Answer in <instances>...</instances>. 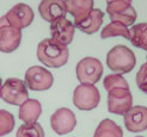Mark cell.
Wrapping results in <instances>:
<instances>
[{
  "mask_svg": "<svg viewBox=\"0 0 147 137\" xmlns=\"http://www.w3.org/2000/svg\"><path fill=\"white\" fill-rule=\"evenodd\" d=\"M42 113V105L36 99H28L24 104L19 106V119L25 124L35 123Z\"/></svg>",
  "mask_w": 147,
  "mask_h": 137,
  "instance_id": "cell-16",
  "label": "cell"
},
{
  "mask_svg": "<svg viewBox=\"0 0 147 137\" xmlns=\"http://www.w3.org/2000/svg\"><path fill=\"white\" fill-rule=\"evenodd\" d=\"M5 17L11 26L22 30V29L28 27L32 23L35 14L29 5L19 3L14 5L12 9H10L9 12L5 14Z\"/></svg>",
  "mask_w": 147,
  "mask_h": 137,
  "instance_id": "cell-11",
  "label": "cell"
},
{
  "mask_svg": "<svg viewBox=\"0 0 147 137\" xmlns=\"http://www.w3.org/2000/svg\"><path fill=\"white\" fill-rule=\"evenodd\" d=\"M133 106L129 88H114L108 92V110L114 114H123Z\"/></svg>",
  "mask_w": 147,
  "mask_h": 137,
  "instance_id": "cell-9",
  "label": "cell"
},
{
  "mask_svg": "<svg viewBox=\"0 0 147 137\" xmlns=\"http://www.w3.org/2000/svg\"><path fill=\"white\" fill-rule=\"evenodd\" d=\"M124 126L130 132H140L147 129V107L136 105L123 114Z\"/></svg>",
  "mask_w": 147,
  "mask_h": 137,
  "instance_id": "cell-12",
  "label": "cell"
},
{
  "mask_svg": "<svg viewBox=\"0 0 147 137\" xmlns=\"http://www.w3.org/2000/svg\"><path fill=\"white\" fill-rule=\"evenodd\" d=\"M136 137H144V136H136Z\"/></svg>",
  "mask_w": 147,
  "mask_h": 137,
  "instance_id": "cell-27",
  "label": "cell"
},
{
  "mask_svg": "<svg viewBox=\"0 0 147 137\" xmlns=\"http://www.w3.org/2000/svg\"><path fill=\"white\" fill-rule=\"evenodd\" d=\"M136 85L144 93L147 94V60L139 69L136 74Z\"/></svg>",
  "mask_w": 147,
  "mask_h": 137,
  "instance_id": "cell-24",
  "label": "cell"
},
{
  "mask_svg": "<svg viewBox=\"0 0 147 137\" xmlns=\"http://www.w3.org/2000/svg\"><path fill=\"white\" fill-rule=\"evenodd\" d=\"M38 12L46 21L51 23L56 18L65 17L67 10H66L65 0H41Z\"/></svg>",
  "mask_w": 147,
  "mask_h": 137,
  "instance_id": "cell-15",
  "label": "cell"
},
{
  "mask_svg": "<svg viewBox=\"0 0 147 137\" xmlns=\"http://www.w3.org/2000/svg\"><path fill=\"white\" fill-rule=\"evenodd\" d=\"M76 33V26L66 17L56 18L50 23V35L51 38L68 45L72 43Z\"/></svg>",
  "mask_w": 147,
  "mask_h": 137,
  "instance_id": "cell-13",
  "label": "cell"
},
{
  "mask_svg": "<svg viewBox=\"0 0 147 137\" xmlns=\"http://www.w3.org/2000/svg\"><path fill=\"white\" fill-rule=\"evenodd\" d=\"M111 1H126V3L131 4V0H107V4L108 3H111Z\"/></svg>",
  "mask_w": 147,
  "mask_h": 137,
  "instance_id": "cell-25",
  "label": "cell"
},
{
  "mask_svg": "<svg viewBox=\"0 0 147 137\" xmlns=\"http://www.w3.org/2000/svg\"><path fill=\"white\" fill-rule=\"evenodd\" d=\"M117 36H121L123 38H130V32L128 26L123 25L119 21H111L110 24H108L107 26L103 27V30L100 32V38L102 39H107L109 37H117Z\"/></svg>",
  "mask_w": 147,
  "mask_h": 137,
  "instance_id": "cell-20",
  "label": "cell"
},
{
  "mask_svg": "<svg viewBox=\"0 0 147 137\" xmlns=\"http://www.w3.org/2000/svg\"><path fill=\"white\" fill-rule=\"evenodd\" d=\"M93 137H123V131L111 119H103L94 131Z\"/></svg>",
  "mask_w": 147,
  "mask_h": 137,
  "instance_id": "cell-19",
  "label": "cell"
},
{
  "mask_svg": "<svg viewBox=\"0 0 147 137\" xmlns=\"http://www.w3.org/2000/svg\"><path fill=\"white\" fill-rule=\"evenodd\" d=\"M0 97L7 104L20 106L29 99V92L24 81L17 78H9L1 85Z\"/></svg>",
  "mask_w": 147,
  "mask_h": 137,
  "instance_id": "cell-3",
  "label": "cell"
},
{
  "mask_svg": "<svg viewBox=\"0 0 147 137\" xmlns=\"http://www.w3.org/2000/svg\"><path fill=\"white\" fill-rule=\"evenodd\" d=\"M129 32V41L131 42V44L147 51V23H139L131 25Z\"/></svg>",
  "mask_w": 147,
  "mask_h": 137,
  "instance_id": "cell-18",
  "label": "cell"
},
{
  "mask_svg": "<svg viewBox=\"0 0 147 137\" xmlns=\"http://www.w3.org/2000/svg\"><path fill=\"white\" fill-rule=\"evenodd\" d=\"M25 84L30 90L41 92L48 91L54 84V76L41 66H32L25 72Z\"/></svg>",
  "mask_w": 147,
  "mask_h": 137,
  "instance_id": "cell-6",
  "label": "cell"
},
{
  "mask_svg": "<svg viewBox=\"0 0 147 137\" xmlns=\"http://www.w3.org/2000/svg\"><path fill=\"white\" fill-rule=\"evenodd\" d=\"M14 124L13 114L6 110H0V137L9 135L13 130Z\"/></svg>",
  "mask_w": 147,
  "mask_h": 137,
  "instance_id": "cell-23",
  "label": "cell"
},
{
  "mask_svg": "<svg viewBox=\"0 0 147 137\" xmlns=\"http://www.w3.org/2000/svg\"><path fill=\"white\" fill-rule=\"evenodd\" d=\"M100 102L99 91L94 85L80 84L73 92V104L82 111L96 109Z\"/></svg>",
  "mask_w": 147,
  "mask_h": 137,
  "instance_id": "cell-4",
  "label": "cell"
},
{
  "mask_svg": "<svg viewBox=\"0 0 147 137\" xmlns=\"http://www.w3.org/2000/svg\"><path fill=\"white\" fill-rule=\"evenodd\" d=\"M1 85H3L1 84V78H0V91H1ZM0 98H1V97H0Z\"/></svg>",
  "mask_w": 147,
  "mask_h": 137,
  "instance_id": "cell-26",
  "label": "cell"
},
{
  "mask_svg": "<svg viewBox=\"0 0 147 137\" xmlns=\"http://www.w3.org/2000/svg\"><path fill=\"white\" fill-rule=\"evenodd\" d=\"M93 4L94 0H65L66 10L72 14L74 19L73 21L74 25L82 23L89 17V14L93 10Z\"/></svg>",
  "mask_w": 147,
  "mask_h": 137,
  "instance_id": "cell-14",
  "label": "cell"
},
{
  "mask_svg": "<svg viewBox=\"0 0 147 137\" xmlns=\"http://www.w3.org/2000/svg\"><path fill=\"white\" fill-rule=\"evenodd\" d=\"M76 73L82 84L94 85L103 75V64L96 57H84L78 62Z\"/></svg>",
  "mask_w": 147,
  "mask_h": 137,
  "instance_id": "cell-5",
  "label": "cell"
},
{
  "mask_svg": "<svg viewBox=\"0 0 147 137\" xmlns=\"http://www.w3.org/2000/svg\"><path fill=\"white\" fill-rule=\"evenodd\" d=\"M68 47L53 38H45L37 45V59L45 66L60 68L68 61Z\"/></svg>",
  "mask_w": 147,
  "mask_h": 137,
  "instance_id": "cell-1",
  "label": "cell"
},
{
  "mask_svg": "<svg viewBox=\"0 0 147 137\" xmlns=\"http://www.w3.org/2000/svg\"><path fill=\"white\" fill-rule=\"evenodd\" d=\"M136 59L131 50L126 45H116L107 54V64L115 74H127L135 67Z\"/></svg>",
  "mask_w": 147,
  "mask_h": 137,
  "instance_id": "cell-2",
  "label": "cell"
},
{
  "mask_svg": "<svg viewBox=\"0 0 147 137\" xmlns=\"http://www.w3.org/2000/svg\"><path fill=\"white\" fill-rule=\"evenodd\" d=\"M16 137H45V131L41 124L35 122L20 125L17 130Z\"/></svg>",
  "mask_w": 147,
  "mask_h": 137,
  "instance_id": "cell-21",
  "label": "cell"
},
{
  "mask_svg": "<svg viewBox=\"0 0 147 137\" xmlns=\"http://www.w3.org/2000/svg\"><path fill=\"white\" fill-rule=\"evenodd\" d=\"M22 41V30L9 24L6 17H0V51L5 54L13 53L18 49Z\"/></svg>",
  "mask_w": 147,
  "mask_h": 137,
  "instance_id": "cell-7",
  "label": "cell"
},
{
  "mask_svg": "<svg viewBox=\"0 0 147 137\" xmlns=\"http://www.w3.org/2000/svg\"><path fill=\"white\" fill-rule=\"evenodd\" d=\"M103 86L109 92L114 88H129L127 80L121 74H109L103 80Z\"/></svg>",
  "mask_w": 147,
  "mask_h": 137,
  "instance_id": "cell-22",
  "label": "cell"
},
{
  "mask_svg": "<svg viewBox=\"0 0 147 137\" xmlns=\"http://www.w3.org/2000/svg\"><path fill=\"white\" fill-rule=\"evenodd\" d=\"M103 19H104V13H103V11H100L99 9H93L91 11V13L89 14V17L84 21H82V23H79L74 26L77 29H79L80 31H83L84 33L92 35V33H96L97 31H99V27L103 24Z\"/></svg>",
  "mask_w": 147,
  "mask_h": 137,
  "instance_id": "cell-17",
  "label": "cell"
},
{
  "mask_svg": "<svg viewBox=\"0 0 147 137\" xmlns=\"http://www.w3.org/2000/svg\"><path fill=\"white\" fill-rule=\"evenodd\" d=\"M107 12L111 21H119V23L131 26L136 20V11L131 4L126 1H111L107 5Z\"/></svg>",
  "mask_w": 147,
  "mask_h": 137,
  "instance_id": "cell-8",
  "label": "cell"
},
{
  "mask_svg": "<svg viewBox=\"0 0 147 137\" xmlns=\"http://www.w3.org/2000/svg\"><path fill=\"white\" fill-rule=\"evenodd\" d=\"M77 125L76 114L67 107L57 109L50 117V126L57 135H66L74 130Z\"/></svg>",
  "mask_w": 147,
  "mask_h": 137,
  "instance_id": "cell-10",
  "label": "cell"
}]
</instances>
